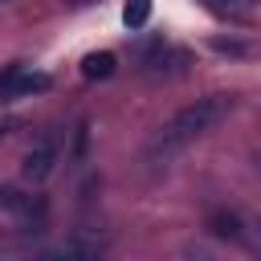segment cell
<instances>
[{
	"mask_svg": "<svg viewBox=\"0 0 261 261\" xmlns=\"http://www.w3.org/2000/svg\"><path fill=\"white\" fill-rule=\"evenodd\" d=\"M228 110H232V98H228V94L196 98L192 106L175 110V114L155 130V139H151V155H163V159H167V155L184 151L188 143H196V139H204L208 130H216V122L228 118Z\"/></svg>",
	"mask_w": 261,
	"mask_h": 261,
	"instance_id": "1",
	"label": "cell"
},
{
	"mask_svg": "<svg viewBox=\"0 0 261 261\" xmlns=\"http://www.w3.org/2000/svg\"><path fill=\"white\" fill-rule=\"evenodd\" d=\"M49 90V73L29 69V65H4L0 69V102H16L29 94H45Z\"/></svg>",
	"mask_w": 261,
	"mask_h": 261,
	"instance_id": "2",
	"label": "cell"
},
{
	"mask_svg": "<svg viewBox=\"0 0 261 261\" xmlns=\"http://www.w3.org/2000/svg\"><path fill=\"white\" fill-rule=\"evenodd\" d=\"M53 163H57V139H37V143L24 151V163H20V171H24V179H33V184H45V179L53 175Z\"/></svg>",
	"mask_w": 261,
	"mask_h": 261,
	"instance_id": "3",
	"label": "cell"
},
{
	"mask_svg": "<svg viewBox=\"0 0 261 261\" xmlns=\"http://www.w3.org/2000/svg\"><path fill=\"white\" fill-rule=\"evenodd\" d=\"M0 212H4V216H16V220H33V216L41 212V204H37L33 196H24L20 188L0 184Z\"/></svg>",
	"mask_w": 261,
	"mask_h": 261,
	"instance_id": "4",
	"label": "cell"
},
{
	"mask_svg": "<svg viewBox=\"0 0 261 261\" xmlns=\"http://www.w3.org/2000/svg\"><path fill=\"white\" fill-rule=\"evenodd\" d=\"M82 73H86L90 82L110 77V73H114V53H90V57L82 61Z\"/></svg>",
	"mask_w": 261,
	"mask_h": 261,
	"instance_id": "5",
	"label": "cell"
},
{
	"mask_svg": "<svg viewBox=\"0 0 261 261\" xmlns=\"http://www.w3.org/2000/svg\"><path fill=\"white\" fill-rule=\"evenodd\" d=\"M151 20V0H126L122 4V24L126 29H143Z\"/></svg>",
	"mask_w": 261,
	"mask_h": 261,
	"instance_id": "6",
	"label": "cell"
},
{
	"mask_svg": "<svg viewBox=\"0 0 261 261\" xmlns=\"http://www.w3.org/2000/svg\"><path fill=\"white\" fill-rule=\"evenodd\" d=\"M204 4H208L216 16H232V20L245 16V4H241V0H204Z\"/></svg>",
	"mask_w": 261,
	"mask_h": 261,
	"instance_id": "7",
	"label": "cell"
},
{
	"mask_svg": "<svg viewBox=\"0 0 261 261\" xmlns=\"http://www.w3.org/2000/svg\"><path fill=\"white\" fill-rule=\"evenodd\" d=\"M212 232H220V237H241V224H237V216H224V212H216L212 216Z\"/></svg>",
	"mask_w": 261,
	"mask_h": 261,
	"instance_id": "8",
	"label": "cell"
},
{
	"mask_svg": "<svg viewBox=\"0 0 261 261\" xmlns=\"http://www.w3.org/2000/svg\"><path fill=\"white\" fill-rule=\"evenodd\" d=\"M16 130H20V118H4V122H0V143H8Z\"/></svg>",
	"mask_w": 261,
	"mask_h": 261,
	"instance_id": "9",
	"label": "cell"
},
{
	"mask_svg": "<svg viewBox=\"0 0 261 261\" xmlns=\"http://www.w3.org/2000/svg\"><path fill=\"white\" fill-rule=\"evenodd\" d=\"M4 249H16V241H8V237L0 232V253H4Z\"/></svg>",
	"mask_w": 261,
	"mask_h": 261,
	"instance_id": "10",
	"label": "cell"
},
{
	"mask_svg": "<svg viewBox=\"0 0 261 261\" xmlns=\"http://www.w3.org/2000/svg\"><path fill=\"white\" fill-rule=\"evenodd\" d=\"M257 232H261V212H257Z\"/></svg>",
	"mask_w": 261,
	"mask_h": 261,
	"instance_id": "11",
	"label": "cell"
}]
</instances>
